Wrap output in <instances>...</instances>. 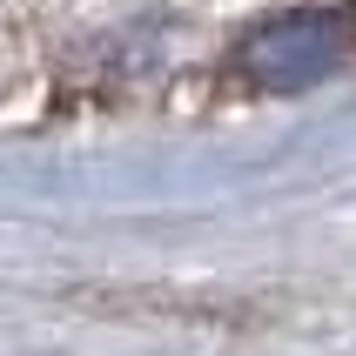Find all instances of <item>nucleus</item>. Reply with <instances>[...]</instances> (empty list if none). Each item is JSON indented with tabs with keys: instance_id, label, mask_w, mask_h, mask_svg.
I'll list each match as a JSON object with an SVG mask.
<instances>
[{
	"instance_id": "f257e3e1",
	"label": "nucleus",
	"mask_w": 356,
	"mask_h": 356,
	"mask_svg": "<svg viewBox=\"0 0 356 356\" xmlns=\"http://www.w3.org/2000/svg\"><path fill=\"white\" fill-rule=\"evenodd\" d=\"M356 54V7H296L249 27L236 47V74L256 95H302Z\"/></svg>"
}]
</instances>
